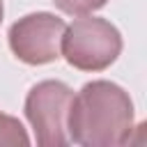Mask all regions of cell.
I'll use <instances>...</instances> for the list:
<instances>
[{
	"label": "cell",
	"instance_id": "6da1fadb",
	"mask_svg": "<svg viewBox=\"0 0 147 147\" xmlns=\"http://www.w3.org/2000/svg\"><path fill=\"white\" fill-rule=\"evenodd\" d=\"M69 140L83 147H119L133 131V101L110 80H92L71 99Z\"/></svg>",
	"mask_w": 147,
	"mask_h": 147
},
{
	"label": "cell",
	"instance_id": "7a4b0ae2",
	"mask_svg": "<svg viewBox=\"0 0 147 147\" xmlns=\"http://www.w3.org/2000/svg\"><path fill=\"white\" fill-rule=\"evenodd\" d=\"M60 48L71 67L80 71H103L122 53V34L110 21L85 14V18L74 21L64 30Z\"/></svg>",
	"mask_w": 147,
	"mask_h": 147
},
{
	"label": "cell",
	"instance_id": "3957f363",
	"mask_svg": "<svg viewBox=\"0 0 147 147\" xmlns=\"http://www.w3.org/2000/svg\"><path fill=\"white\" fill-rule=\"evenodd\" d=\"M74 92L62 80H41L25 96V117L34 129V138L44 147L69 145L67 117Z\"/></svg>",
	"mask_w": 147,
	"mask_h": 147
},
{
	"label": "cell",
	"instance_id": "277c9868",
	"mask_svg": "<svg viewBox=\"0 0 147 147\" xmlns=\"http://www.w3.org/2000/svg\"><path fill=\"white\" fill-rule=\"evenodd\" d=\"M64 30V21L55 14H28L9 28V48L25 64H48L60 57Z\"/></svg>",
	"mask_w": 147,
	"mask_h": 147
},
{
	"label": "cell",
	"instance_id": "5b68a950",
	"mask_svg": "<svg viewBox=\"0 0 147 147\" xmlns=\"http://www.w3.org/2000/svg\"><path fill=\"white\" fill-rule=\"evenodd\" d=\"M0 145H30L23 124L5 113H0Z\"/></svg>",
	"mask_w": 147,
	"mask_h": 147
},
{
	"label": "cell",
	"instance_id": "8992f818",
	"mask_svg": "<svg viewBox=\"0 0 147 147\" xmlns=\"http://www.w3.org/2000/svg\"><path fill=\"white\" fill-rule=\"evenodd\" d=\"M57 9H62L69 16H85L96 9H101L108 0H53Z\"/></svg>",
	"mask_w": 147,
	"mask_h": 147
},
{
	"label": "cell",
	"instance_id": "52a82bcc",
	"mask_svg": "<svg viewBox=\"0 0 147 147\" xmlns=\"http://www.w3.org/2000/svg\"><path fill=\"white\" fill-rule=\"evenodd\" d=\"M2 14H5V7H2V0H0V23H2Z\"/></svg>",
	"mask_w": 147,
	"mask_h": 147
}]
</instances>
